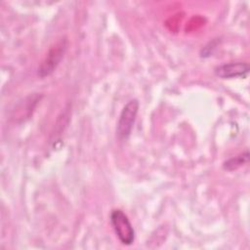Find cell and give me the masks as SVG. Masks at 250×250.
I'll return each mask as SVG.
<instances>
[{
	"mask_svg": "<svg viewBox=\"0 0 250 250\" xmlns=\"http://www.w3.org/2000/svg\"><path fill=\"white\" fill-rule=\"evenodd\" d=\"M66 48H67V40L65 37H62L58 39L49 48L46 56L44 57L38 68V74L40 77L43 78V77L49 76L54 72V70L57 68L62 59L63 58Z\"/></svg>",
	"mask_w": 250,
	"mask_h": 250,
	"instance_id": "obj_1",
	"label": "cell"
},
{
	"mask_svg": "<svg viewBox=\"0 0 250 250\" xmlns=\"http://www.w3.org/2000/svg\"><path fill=\"white\" fill-rule=\"evenodd\" d=\"M110 224L119 241L124 245H131L135 240V230L127 215L120 209L110 213Z\"/></svg>",
	"mask_w": 250,
	"mask_h": 250,
	"instance_id": "obj_2",
	"label": "cell"
},
{
	"mask_svg": "<svg viewBox=\"0 0 250 250\" xmlns=\"http://www.w3.org/2000/svg\"><path fill=\"white\" fill-rule=\"evenodd\" d=\"M139 102L136 99L129 101L122 108L116 126V135L119 140H127L132 132L137 113Z\"/></svg>",
	"mask_w": 250,
	"mask_h": 250,
	"instance_id": "obj_3",
	"label": "cell"
},
{
	"mask_svg": "<svg viewBox=\"0 0 250 250\" xmlns=\"http://www.w3.org/2000/svg\"><path fill=\"white\" fill-rule=\"evenodd\" d=\"M249 64L244 62H232L223 63L215 68V74L220 78L244 77L249 72Z\"/></svg>",
	"mask_w": 250,
	"mask_h": 250,
	"instance_id": "obj_4",
	"label": "cell"
},
{
	"mask_svg": "<svg viewBox=\"0 0 250 250\" xmlns=\"http://www.w3.org/2000/svg\"><path fill=\"white\" fill-rule=\"evenodd\" d=\"M249 160V153L248 151L246 150L245 152L237 155V156H234L232 158H229V160H227L226 162H224V169L226 170H229V171H232V170H235L237 168H239L240 166L244 165L245 163H247Z\"/></svg>",
	"mask_w": 250,
	"mask_h": 250,
	"instance_id": "obj_5",
	"label": "cell"
}]
</instances>
